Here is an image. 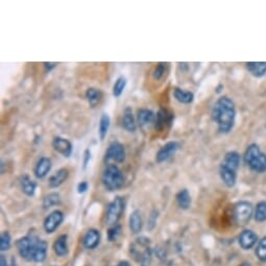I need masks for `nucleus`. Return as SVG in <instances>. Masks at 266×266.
Returning a JSON list of instances; mask_svg holds the SVG:
<instances>
[{
	"label": "nucleus",
	"mask_w": 266,
	"mask_h": 266,
	"mask_svg": "<svg viewBox=\"0 0 266 266\" xmlns=\"http://www.w3.org/2000/svg\"><path fill=\"white\" fill-rule=\"evenodd\" d=\"M212 117L217 123L218 131L222 134H229L236 121V106L233 100L229 96L219 97L213 106Z\"/></svg>",
	"instance_id": "f257e3e1"
},
{
	"label": "nucleus",
	"mask_w": 266,
	"mask_h": 266,
	"mask_svg": "<svg viewBox=\"0 0 266 266\" xmlns=\"http://www.w3.org/2000/svg\"><path fill=\"white\" fill-rule=\"evenodd\" d=\"M240 153L235 150L227 152L219 166V177L222 183L229 188H233L237 182V170L240 166Z\"/></svg>",
	"instance_id": "f03ea898"
},
{
	"label": "nucleus",
	"mask_w": 266,
	"mask_h": 266,
	"mask_svg": "<svg viewBox=\"0 0 266 266\" xmlns=\"http://www.w3.org/2000/svg\"><path fill=\"white\" fill-rule=\"evenodd\" d=\"M244 162L251 170L257 173L266 171V155L256 143H251L248 146L244 152Z\"/></svg>",
	"instance_id": "7ed1b4c3"
},
{
	"label": "nucleus",
	"mask_w": 266,
	"mask_h": 266,
	"mask_svg": "<svg viewBox=\"0 0 266 266\" xmlns=\"http://www.w3.org/2000/svg\"><path fill=\"white\" fill-rule=\"evenodd\" d=\"M102 184L104 188L109 191H115L120 189L124 184V176L119 168L115 164H109L102 172L101 177Z\"/></svg>",
	"instance_id": "20e7f679"
},
{
	"label": "nucleus",
	"mask_w": 266,
	"mask_h": 266,
	"mask_svg": "<svg viewBox=\"0 0 266 266\" xmlns=\"http://www.w3.org/2000/svg\"><path fill=\"white\" fill-rule=\"evenodd\" d=\"M131 254L138 262L139 266H149L151 261L150 239L145 237L137 238L136 241L131 246Z\"/></svg>",
	"instance_id": "39448f33"
},
{
	"label": "nucleus",
	"mask_w": 266,
	"mask_h": 266,
	"mask_svg": "<svg viewBox=\"0 0 266 266\" xmlns=\"http://www.w3.org/2000/svg\"><path fill=\"white\" fill-rule=\"evenodd\" d=\"M125 208V200L123 198L117 197L112 200L107 209L106 213V225L114 227L117 225L118 220L120 219V217L124 211Z\"/></svg>",
	"instance_id": "423d86ee"
},
{
	"label": "nucleus",
	"mask_w": 266,
	"mask_h": 266,
	"mask_svg": "<svg viewBox=\"0 0 266 266\" xmlns=\"http://www.w3.org/2000/svg\"><path fill=\"white\" fill-rule=\"evenodd\" d=\"M233 214L238 226H247L253 216V206L247 200L238 201L234 206Z\"/></svg>",
	"instance_id": "0eeeda50"
},
{
	"label": "nucleus",
	"mask_w": 266,
	"mask_h": 266,
	"mask_svg": "<svg viewBox=\"0 0 266 266\" xmlns=\"http://www.w3.org/2000/svg\"><path fill=\"white\" fill-rule=\"evenodd\" d=\"M39 238L36 236H26L22 237L17 241V249L20 256L26 261L33 260V251Z\"/></svg>",
	"instance_id": "6e6552de"
},
{
	"label": "nucleus",
	"mask_w": 266,
	"mask_h": 266,
	"mask_svg": "<svg viewBox=\"0 0 266 266\" xmlns=\"http://www.w3.org/2000/svg\"><path fill=\"white\" fill-rule=\"evenodd\" d=\"M127 157V151H125L124 145L120 142H112L104 153V162H115V163H123Z\"/></svg>",
	"instance_id": "1a4fd4ad"
},
{
	"label": "nucleus",
	"mask_w": 266,
	"mask_h": 266,
	"mask_svg": "<svg viewBox=\"0 0 266 266\" xmlns=\"http://www.w3.org/2000/svg\"><path fill=\"white\" fill-rule=\"evenodd\" d=\"M156 114L149 109H140L137 112V124L144 132H148L156 123Z\"/></svg>",
	"instance_id": "9d476101"
},
{
	"label": "nucleus",
	"mask_w": 266,
	"mask_h": 266,
	"mask_svg": "<svg viewBox=\"0 0 266 266\" xmlns=\"http://www.w3.org/2000/svg\"><path fill=\"white\" fill-rule=\"evenodd\" d=\"M179 149H180V143L177 141H169L165 143V145H163L157 152L156 161L158 163L166 162V161L171 159L174 155H176Z\"/></svg>",
	"instance_id": "9b49d317"
},
{
	"label": "nucleus",
	"mask_w": 266,
	"mask_h": 266,
	"mask_svg": "<svg viewBox=\"0 0 266 266\" xmlns=\"http://www.w3.org/2000/svg\"><path fill=\"white\" fill-rule=\"evenodd\" d=\"M64 220V214L60 210H55V211L51 212L50 215L46 217L44 220V230L47 234L53 233L57 230L61 223Z\"/></svg>",
	"instance_id": "f8f14e48"
},
{
	"label": "nucleus",
	"mask_w": 266,
	"mask_h": 266,
	"mask_svg": "<svg viewBox=\"0 0 266 266\" xmlns=\"http://www.w3.org/2000/svg\"><path fill=\"white\" fill-rule=\"evenodd\" d=\"M52 148L55 151L65 158H70L72 155L73 146L68 139L63 137H54L52 140Z\"/></svg>",
	"instance_id": "ddd939ff"
},
{
	"label": "nucleus",
	"mask_w": 266,
	"mask_h": 266,
	"mask_svg": "<svg viewBox=\"0 0 266 266\" xmlns=\"http://www.w3.org/2000/svg\"><path fill=\"white\" fill-rule=\"evenodd\" d=\"M257 241H258V236L251 230H244L243 232H241V234L239 235V238H238L239 246L243 249H250L251 248L256 246Z\"/></svg>",
	"instance_id": "4468645a"
},
{
	"label": "nucleus",
	"mask_w": 266,
	"mask_h": 266,
	"mask_svg": "<svg viewBox=\"0 0 266 266\" xmlns=\"http://www.w3.org/2000/svg\"><path fill=\"white\" fill-rule=\"evenodd\" d=\"M51 160L47 157H42L38 160V162L34 167V176L37 179H44L51 169Z\"/></svg>",
	"instance_id": "2eb2a0df"
},
{
	"label": "nucleus",
	"mask_w": 266,
	"mask_h": 266,
	"mask_svg": "<svg viewBox=\"0 0 266 266\" xmlns=\"http://www.w3.org/2000/svg\"><path fill=\"white\" fill-rule=\"evenodd\" d=\"M137 120L133 114V111L131 107H127L123 111L122 116V127L125 131L130 133H134L137 130Z\"/></svg>",
	"instance_id": "dca6fc26"
},
{
	"label": "nucleus",
	"mask_w": 266,
	"mask_h": 266,
	"mask_svg": "<svg viewBox=\"0 0 266 266\" xmlns=\"http://www.w3.org/2000/svg\"><path fill=\"white\" fill-rule=\"evenodd\" d=\"M100 231H97L95 229H91L86 233V235L83 236V247L88 249H93L100 244Z\"/></svg>",
	"instance_id": "f3484780"
},
{
	"label": "nucleus",
	"mask_w": 266,
	"mask_h": 266,
	"mask_svg": "<svg viewBox=\"0 0 266 266\" xmlns=\"http://www.w3.org/2000/svg\"><path fill=\"white\" fill-rule=\"evenodd\" d=\"M69 177V170L67 168H61L57 172L53 173L52 176L48 180V185L50 188L54 189L60 187L63 183H65L66 180Z\"/></svg>",
	"instance_id": "a211bd4d"
},
{
	"label": "nucleus",
	"mask_w": 266,
	"mask_h": 266,
	"mask_svg": "<svg viewBox=\"0 0 266 266\" xmlns=\"http://www.w3.org/2000/svg\"><path fill=\"white\" fill-rule=\"evenodd\" d=\"M172 114L168 113L166 110L161 109L156 116V123H155V128L158 131H162L167 124H171L172 122Z\"/></svg>",
	"instance_id": "6ab92c4d"
},
{
	"label": "nucleus",
	"mask_w": 266,
	"mask_h": 266,
	"mask_svg": "<svg viewBox=\"0 0 266 266\" xmlns=\"http://www.w3.org/2000/svg\"><path fill=\"white\" fill-rule=\"evenodd\" d=\"M246 65L248 71L255 78H262L266 74V62H249Z\"/></svg>",
	"instance_id": "aec40b11"
},
{
	"label": "nucleus",
	"mask_w": 266,
	"mask_h": 266,
	"mask_svg": "<svg viewBox=\"0 0 266 266\" xmlns=\"http://www.w3.org/2000/svg\"><path fill=\"white\" fill-rule=\"evenodd\" d=\"M20 186H21V190H22V192L26 194L27 197H33L34 193H36L37 183L34 181H33L29 176H26V174L21 178Z\"/></svg>",
	"instance_id": "412c9836"
},
{
	"label": "nucleus",
	"mask_w": 266,
	"mask_h": 266,
	"mask_svg": "<svg viewBox=\"0 0 266 266\" xmlns=\"http://www.w3.org/2000/svg\"><path fill=\"white\" fill-rule=\"evenodd\" d=\"M143 228V220L140 211L135 210L130 216V230L133 234H139Z\"/></svg>",
	"instance_id": "4be33fe9"
},
{
	"label": "nucleus",
	"mask_w": 266,
	"mask_h": 266,
	"mask_svg": "<svg viewBox=\"0 0 266 266\" xmlns=\"http://www.w3.org/2000/svg\"><path fill=\"white\" fill-rule=\"evenodd\" d=\"M47 242L42 240V239H38L36 248H34V251H33V260L34 262H43L46 259V255H47Z\"/></svg>",
	"instance_id": "5701e85b"
},
{
	"label": "nucleus",
	"mask_w": 266,
	"mask_h": 266,
	"mask_svg": "<svg viewBox=\"0 0 266 266\" xmlns=\"http://www.w3.org/2000/svg\"><path fill=\"white\" fill-rule=\"evenodd\" d=\"M173 96L179 102L184 104H189L194 100V94L192 92L181 88L173 89Z\"/></svg>",
	"instance_id": "b1692460"
},
{
	"label": "nucleus",
	"mask_w": 266,
	"mask_h": 266,
	"mask_svg": "<svg viewBox=\"0 0 266 266\" xmlns=\"http://www.w3.org/2000/svg\"><path fill=\"white\" fill-rule=\"evenodd\" d=\"M86 97L90 107L95 108L97 104H100V102L102 100V92L100 89L89 88L86 92Z\"/></svg>",
	"instance_id": "393cba45"
},
{
	"label": "nucleus",
	"mask_w": 266,
	"mask_h": 266,
	"mask_svg": "<svg viewBox=\"0 0 266 266\" xmlns=\"http://www.w3.org/2000/svg\"><path fill=\"white\" fill-rule=\"evenodd\" d=\"M111 127V118L108 114L102 113L100 119V127H99V135L100 141H103L106 139L109 130Z\"/></svg>",
	"instance_id": "a878e982"
},
{
	"label": "nucleus",
	"mask_w": 266,
	"mask_h": 266,
	"mask_svg": "<svg viewBox=\"0 0 266 266\" xmlns=\"http://www.w3.org/2000/svg\"><path fill=\"white\" fill-rule=\"evenodd\" d=\"M54 253L58 256L62 257L68 254V243H67V236L66 235H61L57 241L53 244Z\"/></svg>",
	"instance_id": "bb28decb"
},
{
	"label": "nucleus",
	"mask_w": 266,
	"mask_h": 266,
	"mask_svg": "<svg viewBox=\"0 0 266 266\" xmlns=\"http://www.w3.org/2000/svg\"><path fill=\"white\" fill-rule=\"evenodd\" d=\"M177 201L181 209L187 210L191 206V197L187 189H183L177 194Z\"/></svg>",
	"instance_id": "cd10ccee"
},
{
	"label": "nucleus",
	"mask_w": 266,
	"mask_h": 266,
	"mask_svg": "<svg viewBox=\"0 0 266 266\" xmlns=\"http://www.w3.org/2000/svg\"><path fill=\"white\" fill-rule=\"evenodd\" d=\"M60 201H61L60 194L57 193V192H51L50 194H47L46 197L44 198V200H43V208L45 210H47V209H50L51 207L59 205Z\"/></svg>",
	"instance_id": "c85d7f7f"
},
{
	"label": "nucleus",
	"mask_w": 266,
	"mask_h": 266,
	"mask_svg": "<svg viewBox=\"0 0 266 266\" xmlns=\"http://www.w3.org/2000/svg\"><path fill=\"white\" fill-rule=\"evenodd\" d=\"M254 217H255V220H257L258 222H263L266 220V201L265 200L258 202L255 209Z\"/></svg>",
	"instance_id": "c756f323"
},
{
	"label": "nucleus",
	"mask_w": 266,
	"mask_h": 266,
	"mask_svg": "<svg viewBox=\"0 0 266 266\" xmlns=\"http://www.w3.org/2000/svg\"><path fill=\"white\" fill-rule=\"evenodd\" d=\"M127 83H128V81L124 76H119L113 86V95L115 97H120L123 93L125 87H127Z\"/></svg>",
	"instance_id": "7c9ffc66"
},
{
	"label": "nucleus",
	"mask_w": 266,
	"mask_h": 266,
	"mask_svg": "<svg viewBox=\"0 0 266 266\" xmlns=\"http://www.w3.org/2000/svg\"><path fill=\"white\" fill-rule=\"evenodd\" d=\"M256 256L261 262H266V236L258 242L256 249Z\"/></svg>",
	"instance_id": "2f4dec72"
},
{
	"label": "nucleus",
	"mask_w": 266,
	"mask_h": 266,
	"mask_svg": "<svg viewBox=\"0 0 266 266\" xmlns=\"http://www.w3.org/2000/svg\"><path fill=\"white\" fill-rule=\"evenodd\" d=\"M12 238L9 232H2L0 235V249L2 251L8 250L11 248Z\"/></svg>",
	"instance_id": "473e14b6"
},
{
	"label": "nucleus",
	"mask_w": 266,
	"mask_h": 266,
	"mask_svg": "<svg viewBox=\"0 0 266 266\" xmlns=\"http://www.w3.org/2000/svg\"><path fill=\"white\" fill-rule=\"evenodd\" d=\"M166 68H167V64H165V63H159L157 67L155 68V70H153V73H152L153 79L157 81L162 79L166 72Z\"/></svg>",
	"instance_id": "72a5a7b5"
},
{
	"label": "nucleus",
	"mask_w": 266,
	"mask_h": 266,
	"mask_svg": "<svg viewBox=\"0 0 266 266\" xmlns=\"http://www.w3.org/2000/svg\"><path fill=\"white\" fill-rule=\"evenodd\" d=\"M121 232V227L120 226H114V227H112L110 230H109V233H108V236H109V239L111 241H114L117 239V237L118 235L120 234Z\"/></svg>",
	"instance_id": "f704fd0d"
},
{
	"label": "nucleus",
	"mask_w": 266,
	"mask_h": 266,
	"mask_svg": "<svg viewBox=\"0 0 266 266\" xmlns=\"http://www.w3.org/2000/svg\"><path fill=\"white\" fill-rule=\"evenodd\" d=\"M90 161H91V150L87 149L85 151H83V169H86L88 164L90 163Z\"/></svg>",
	"instance_id": "c9c22d12"
},
{
	"label": "nucleus",
	"mask_w": 266,
	"mask_h": 266,
	"mask_svg": "<svg viewBox=\"0 0 266 266\" xmlns=\"http://www.w3.org/2000/svg\"><path fill=\"white\" fill-rule=\"evenodd\" d=\"M88 188H89V185L86 181H83L81 182V183L78 185V192L80 194L82 193H85L87 190H88Z\"/></svg>",
	"instance_id": "e433bc0d"
},
{
	"label": "nucleus",
	"mask_w": 266,
	"mask_h": 266,
	"mask_svg": "<svg viewBox=\"0 0 266 266\" xmlns=\"http://www.w3.org/2000/svg\"><path fill=\"white\" fill-rule=\"evenodd\" d=\"M57 63H51V62H45L44 63V67L46 69L47 72H50L52 69H54L55 67H57Z\"/></svg>",
	"instance_id": "4c0bfd02"
},
{
	"label": "nucleus",
	"mask_w": 266,
	"mask_h": 266,
	"mask_svg": "<svg viewBox=\"0 0 266 266\" xmlns=\"http://www.w3.org/2000/svg\"><path fill=\"white\" fill-rule=\"evenodd\" d=\"M0 266H8V263H6V260L3 256L0 258Z\"/></svg>",
	"instance_id": "58836bf2"
},
{
	"label": "nucleus",
	"mask_w": 266,
	"mask_h": 266,
	"mask_svg": "<svg viewBox=\"0 0 266 266\" xmlns=\"http://www.w3.org/2000/svg\"><path fill=\"white\" fill-rule=\"evenodd\" d=\"M118 266H131V265H130V263L127 262V261H121L120 263L118 264Z\"/></svg>",
	"instance_id": "ea45409f"
},
{
	"label": "nucleus",
	"mask_w": 266,
	"mask_h": 266,
	"mask_svg": "<svg viewBox=\"0 0 266 266\" xmlns=\"http://www.w3.org/2000/svg\"><path fill=\"white\" fill-rule=\"evenodd\" d=\"M239 266H250V264H249V263H242V264L239 265Z\"/></svg>",
	"instance_id": "a19ab883"
}]
</instances>
